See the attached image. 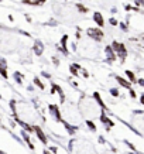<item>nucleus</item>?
Returning <instances> with one entry per match:
<instances>
[{"mask_svg":"<svg viewBox=\"0 0 144 154\" xmlns=\"http://www.w3.org/2000/svg\"><path fill=\"white\" fill-rule=\"evenodd\" d=\"M42 154H50V151H48V150H45V151H44Z\"/></svg>","mask_w":144,"mask_h":154,"instance_id":"9","label":"nucleus"},{"mask_svg":"<svg viewBox=\"0 0 144 154\" xmlns=\"http://www.w3.org/2000/svg\"><path fill=\"white\" fill-rule=\"evenodd\" d=\"M117 82L121 85V86H124V88H130V84L127 82L126 79H123V78H120V76H117Z\"/></svg>","mask_w":144,"mask_h":154,"instance_id":"3","label":"nucleus"},{"mask_svg":"<svg viewBox=\"0 0 144 154\" xmlns=\"http://www.w3.org/2000/svg\"><path fill=\"white\" fill-rule=\"evenodd\" d=\"M33 50H34V52H35L37 55H41V54H42V45L40 44V42H37V44L34 45Z\"/></svg>","mask_w":144,"mask_h":154,"instance_id":"2","label":"nucleus"},{"mask_svg":"<svg viewBox=\"0 0 144 154\" xmlns=\"http://www.w3.org/2000/svg\"><path fill=\"white\" fill-rule=\"evenodd\" d=\"M126 75L130 78V81H134V75L131 74V71H126Z\"/></svg>","mask_w":144,"mask_h":154,"instance_id":"7","label":"nucleus"},{"mask_svg":"<svg viewBox=\"0 0 144 154\" xmlns=\"http://www.w3.org/2000/svg\"><path fill=\"white\" fill-rule=\"evenodd\" d=\"M14 79H16V82L17 84H21L23 82V75H20V72H14Z\"/></svg>","mask_w":144,"mask_h":154,"instance_id":"4","label":"nucleus"},{"mask_svg":"<svg viewBox=\"0 0 144 154\" xmlns=\"http://www.w3.org/2000/svg\"><path fill=\"white\" fill-rule=\"evenodd\" d=\"M86 126H88V129L90 131H95V130H96V126H95V123H93L92 120H86Z\"/></svg>","mask_w":144,"mask_h":154,"instance_id":"6","label":"nucleus"},{"mask_svg":"<svg viewBox=\"0 0 144 154\" xmlns=\"http://www.w3.org/2000/svg\"><path fill=\"white\" fill-rule=\"evenodd\" d=\"M93 20L96 21V24H98V26H100V27L103 26V19H102V16H100L99 13H95V17H93Z\"/></svg>","mask_w":144,"mask_h":154,"instance_id":"1","label":"nucleus"},{"mask_svg":"<svg viewBox=\"0 0 144 154\" xmlns=\"http://www.w3.org/2000/svg\"><path fill=\"white\" fill-rule=\"evenodd\" d=\"M34 84L37 85V86H38L40 89H44V88H45V85L42 84V81L40 79V78H34Z\"/></svg>","mask_w":144,"mask_h":154,"instance_id":"5","label":"nucleus"},{"mask_svg":"<svg viewBox=\"0 0 144 154\" xmlns=\"http://www.w3.org/2000/svg\"><path fill=\"white\" fill-rule=\"evenodd\" d=\"M110 94L112 96H119V91L117 89H110Z\"/></svg>","mask_w":144,"mask_h":154,"instance_id":"8","label":"nucleus"}]
</instances>
